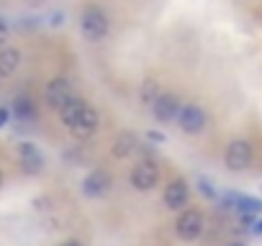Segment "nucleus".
<instances>
[{"instance_id":"5","label":"nucleus","mask_w":262,"mask_h":246,"mask_svg":"<svg viewBox=\"0 0 262 246\" xmlns=\"http://www.w3.org/2000/svg\"><path fill=\"white\" fill-rule=\"evenodd\" d=\"M98 126H100V115H98V110L90 108V105L85 103V108H82L80 115L75 118V123L70 126V131H72V136H77V139H90V136L98 131Z\"/></svg>"},{"instance_id":"11","label":"nucleus","mask_w":262,"mask_h":246,"mask_svg":"<svg viewBox=\"0 0 262 246\" xmlns=\"http://www.w3.org/2000/svg\"><path fill=\"white\" fill-rule=\"evenodd\" d=\"M70 95H72V87H70V80H64V77H54L44 90V97L52 108H59Z\"/></svg>"},{"instance_id":"16","label":"nucleus","mask_w":262,"mask_h":246,"mask_svg":"<svg viewBox=\"0 0 262 246\" xmlns=\"http://www.w3.org/2000/svg\"><path fill=\"white\" fill-rule=\"evenodd\" d=\"M157 97H160V85H157L155 80H147V82H142V90H139V103L149 108V105H152Z\"/></svg>"},{"instance_id":"7","label":"nucleus","mask_w":262,"mask_h":246,"mask_svg":"<svg viewBox=\"0 0 262 246\" xmlns=\"http://www.w3.org/2000/svg\"><path fill=\"white\" fill-rule=\"evenodd\" d=\"M149 108H152V113H155V118H157L160 123H167V120H175L178 108H180V100H178V95H172V92H160V97H157Z\"/></svg>"},{"instance_id":"8","label":"nucleus","mask_w":262,"mask_h":246,"mask_svg":"<svg viewBox=\"0 0 262 246\" xmlns=\"http://www.w3.org/2000/svg\"><path fill=\"white\" fill-rule=\"evenodd\" d=\"M111 187V177L105 169H93L85 180H82V192L88 198H103Z\"/></svg>"},{"instance_id":"19","label":"nucleus","mask_w":262,"mask_h":246,"mask_svg":"<svg viewBox=\"0 0 262 246\" xmlns=\"http://www.w3.org/2000/svg\"><path fill=\"white\" fill-rule=\"evenodd\" d=\"M8 118H11V110H8V108H0V129L8 123Z\"/></svg>"},{"instance_id":"14","label":"nucleus","mask_w":262,"mask_h":246,"mask_svg":"<svg viewBox=\"0 0 262 246\" xmlns=\"http://www.w3.org/2000/svg\"><path fill=\"white\" fill-rule=\"evenodd\" d=\"M13 113H16V120L18 123H31L36 118V108H34V103L26 95H18L13 100Z\"/></svg>"},{"instance_id":"25","label":"nucleus","mask_w":262,"mask_h":246,"mask_svg":"<svg viewBox=\"0 0 262 246\" xmlns=\"http://www.w3.org/2000/svg\"><path fill=\"white\" fill-rule=\"evenodd\" d=\"M229 246H244V243H229Z\"/></svg>"},{"instance_id":"21","label":"nucleus","mask_w":262,"mask_h":246,"mask_svg":"<svg viewBox=\"0 0 262 246\" xmlns=\"http://www.w3.org/2000/svg\"><path fill=\"white\" fill-rule=\"evenodd\" d=\"M6 31H8V29H6V21L0 18V44H6Z\"/></svg>"},{"instance_id":"13","label":"nucleus","mask_w":262,"mask_h":246,"mask_svg":"<svg viewBox=\"0 0 262 246\" xmlns=\"http://www.w3.org/2000/svg\"><path fill=\"white\" fill-rule=\"evenodd\" d=\"M21 64V52L18 49H3L0 52V80L11 77Z\"/></svg>"},{"instance_id":"1","label":"nucleus","mask_w":262,"mask_h":246,"mask_svg":"<svg viewBox=\"0 0 262 246\" xmlns=\"http://www.w3.org/2000/svg\"><path fill=\"white\" fill-rule=\"evenodd\" d=\"M80 31L88 41H103L108 34V16L100 6H85L80 16Z\"/></svg>"},{"instance_id":"9","label":"nucleus","mask_w":262,"mask_h":246,"mask_svg":"<svg viewBox=\"0 0 262 246\" xmlns=\"http://www.w3.org/2000/svg\"><path fill=\"white\" fill-rule=\"evenodd\" d=\"M188 198H190V190L185 180H172L165 190V205L170 210H180L183 205H188Z\"/></svg>"},{"instance_id":"12","label":"nucleus","mask_w":262,"mask_h":246,"mask_svg":"<svg viewBox=\"0 0 262 246\" xmlns=\"http://www.w3.org/2000/svg\"><path fill=\"white\" fill-rule=\"evenodd\" d=\"M85 108V100L82 97H75V95H70L57 110H59V118H62V123H64V126L70 129L72 126V123H75V118L80 115V110Z\"/></svg>"},{"instance_id":"24","label":"nucleus","mask_w":262,"mask_h":246,"mask_svg":"<svg viewBox=\"0 0 262 246\" xmlns=\"http://www.w3.org/2000/svg\"><path fill=\"white\" fill-rule=\"evenodd\" d=\"M3 182H6V175H3V169H0V187H3Z\"/></svg>"},{"instance_id":"4","label":"nucleus","mask_w":262,"mask_h":246,"mask_svg":"<svg viewBox=\"0 0 262 246\" xmlns=\"http://www.w3.org/2000/svg\"><path fill=\"white\" fill-rule=\"evenodd\" d=\"M175 231L183 241H195L203 233V215L198 210H183L175 220Z\"/></svg>"},{"instance_id":"6","label":"nucleus","mask_w":262,"mask_h":246,"mask_svg":"<svg viewBox=\"0 0 262 246\" xmlns=\"http://www.w3.org/2000/svg\"><path fill=\"white\" fill-rule=\"evenodd\" d=\"M128 180H131V185H134L137 190H152L160 182V169H157L155 162L144 159V162H139L134 169H131Z\"/></svg>"},{"instance_id":"22","label":"nucleus","mask_w":262,"mask_h":246,"mask_svg":"<svg viewBox=\"0 0 262 246\" xmlns=\"http://www.w3.org/2000/svg\"><path fill=\"white\" fill-rule=\"evenodd\" d=\"M62 18H64L62 13H54V16H52V23H54V26H59V23H62Z\"/></svg>"},{"instance_id":"17","label":"nucleus","mask_w":262,"mask_h":246,"mask_svg":"<svg viewBox=\"0 0 262 246\" xmlns=\"http://www.w3.org/2000/svg\"><path fill=\"white\" fill-rule=\"evenodd\" d=\"M234 208H236L239 213H252V215H257L259 208H262V203H259L257 198H249V195H236V198H234Z\"/></svg>"},{"instance_id":"2","label":"nucleus","mask_w":262,"mask_h":246,"mask_svg":"<svg viewBox=\"0 0 262 246\" xmlns=\"http://www.w3.org/2000/svg\"><path fill=\"white\" fill-rule=\"evenodd\" d=\"M252 159H254V152H252V144H249L247 139H234V141L226 146V157H224L226 169H231V172H244V169L252 164Z\"/></svg>"},{"instance_id":"23","label":"nucleus","mask_w":262,"mask_h":246,"mask_svg":"<svg viewBox=\"0 0 262 246\" xmlns=\"http://www.w3.org/2000/svg\"><path fill=\"white\" fill-rule=\"evenodd\" d=\"M62 246H82L80 241H67V243H62Z\"/></svg>"},{"instance_id":"15","label":"nucleus","mask_w":262,"mask_h":246,"mask_svg":"<svg viewBox=\"0 0 262 246\" xmlns=\"http://www.w3.org/2000/svg\"><path fill=\"white\" fill-rule=\"evenodd\" d=\"M134 149H137V136L134 134H118L116 136V141H113V157L126 159Z\"/></svg>"},{"instance_id":"10","label":"nucleus","mask_w":262,"mask_h":246,"mask_svg":"<svg viewBox=\"0 0 262 246\" xmlns=\"http://www.w3.org/2000/svg\"><path fill=\"white\" fill-rule=\"evenodd\" d=\"M18 159L24 164V172H29V175H34V172H39L44 167V157H41L39 146L36 144H29V141L18 144Z\"/></svg>"},{"instance_id":"18","label":"nucleus","mask_w":262,"mask_h":246,"mask_svg":"<svg viewBox=\"0 0 262 246\" xmlns=\"http://www.w3.org/2000/svg\"><path fill=\"white\" fill-rule=\"evenodd\" d=\"M198 190H201L208 200H216V198H219V195H216V190L211 187V182H208L206 177H201V180H198Z\"/></svg>"},{"instance_id":"3","label":"nucleus","mask_w":262,"mask_h":246,"mask_svg":"<svg viewBox=\"0 0 262 246\" xmlns=\"http://www.w3.org/2000/svg\"><path fill=\"white\" fill-rule=\"evenodd\" d=\"M175 120H178V126H180L185 134H201V131L206 129V113H203V108H198V105H193V103L180 105Z\"/></svg>"},{"instance_id":"20","label":"nucleus","mask_w":262,"mask_h":246,"mask_svg":"<svg viewBox=\"0 0 262 246\" xmlns=\"http://www.w3.org/2000/svg\"><path fill=\"white\" fill-rule=\"evenodd\" d=\"M147 139H149V141H160V144L165 141V136H162V134H157V131H149V134H147Z\"/></svg>"}]
</instances>
